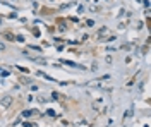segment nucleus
Masks as SVG:
<instances>
[{"instance_id": "obj_1", "label": "nucleus", "mask_w": 151, "mask_h": 127, "mask_svg": "<svg viewBox=\"0 0 151 127\" xmlns=\"http://www.w3.org/2000/svg\"><path fill=\"white\" fill-rule=\"evenodd\" d=\"M12 103H14V98L10 96V95H5V96H2V100H0V108L2 110H9Z\"/></svg>"}, {"instance_id": "obj_2", "label": "nucleus", "mask_w": 151, "mask_h": 127, "mask_svg": "<svg viewBox=\"0 0 151 127\" xmlns=\"http://www.w3.org/2000/svg\"><path fill=\"white\" fill-rule=\"evenodd\" d=\"M29 115H33V112H31V110H26V112H24V117H29Z\"/></svg>"}, {"instance_id": "obj_3", "label": "nucleus", "mask_w": 151, "mask_h": 127, "mask_svg": "<svg viewBox=\"0 0 151 127\" xmlns=\"http://www.w3.org/2000/svg\"><path fill=\"white\" fill-rule=\"evenodd\" d=\"M5 38H7V39H14V36H12L10 33H5Z\"/></svg>"}, {"instance_id": "obj_4", "label": "nucleus", "mask_w": 151, "mask_h": 127, "mask_svg": "<svg viewBox=\"0 0 151 127\" xmlns=\"http://www.w3.org/2000/svg\"><path fill=\"white\" fill-rule=\"evenodd\" d=\"M24 127H33V124L31 122H24Z\"/></svg>"}]
</instances>
